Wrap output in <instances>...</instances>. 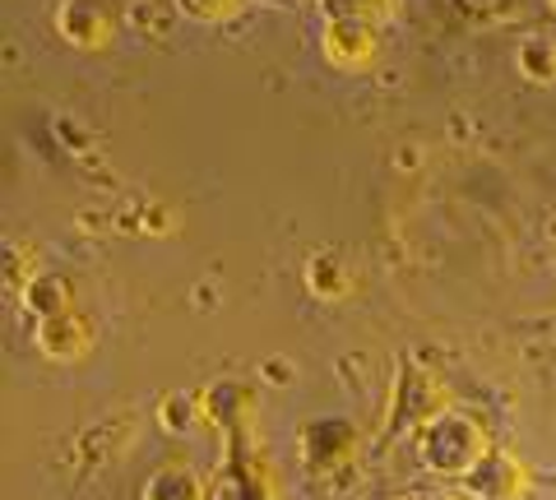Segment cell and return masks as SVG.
Returning <instances> with one entry per match:
<instances>
[{"instance_id": "1", "label": "cell", "mask_w": 556, "mask_h": 500, "mask_svg": "<svg viewBox=\"0 0 556 500\" xmlns=\"http://www.w3.org/2000/svg\"><path fill=\"white\" fill-rule=\"evenodd\" d=\"M492 450L496 445L486 436L478 412L445 408L441 418L417 426V459H422V469L437 473V477H468Z\"/></svg>"}, {"instance_id": "2", "label": "cell", "mask_w": 556, "mask_h": 500, "mask_svg": "<svg viewBox=\"0 0 556 500\" xmlns=\"http://www.w3.org/2000/svg\"><path fill=\"white\" fill-rule=\"evenodd\" d=\"M320 56L343 75H367L386 56V38L371 20H325L320 24Z\"/></svg>"}, {"instance_id": "3", "label": "cell", "mask_w": 556, "mask_h": 500, "mask_svg": "<svg viewBox=\"0 0 556 500\" xmlns=\"http://www.w3.org/2000/svg\"><path fill=\"white\" fill-rule=\"evenodd\" d=\"M51 24H56V38L75 51H108L116 47V33H121L108 0H56Z\"/></svg>"}, {"instance_id": "4", "label": "cell", "mask_w": 556, "mask_h": 500, "mask_svg": "<svg viewBox=\"0 0 556 500\" xmlns=\"http://www.w3.org/2000/svg\"><path fill=\"white\" fill-rule=\"evenodd\" d=\"M357 426L348 418H311L302 431H298V450H302V463L316 473H334L343 463H353L357 454Z\"/></svg>"}, {"instance_id": "5", "label": "cell", "mask_w": 556, "mask_h": 500, "mask_svg": "<svg viewBox=\"0 0 556 500\" xmlns=\"http://www.w3.org/2000/svg\"><path fill=\"white\" fill-rule=\"evenodd\" d=\"M459 487L468 500H525L533 487L529 463L510 450H492L468 477H459Z\"/></svg>"}, {"instance_id": "6", "label": "cell", "mask_w": 556, "mask_h": 500, "mask_svg": "<svg viewBox=\"0 0 556 500\" xmlns=\"http://www.w3.org/2000/svg\"><path fill=\"white\" fill-rule=\"evenodd\" d=\"M33 343H38V352H42L47 361H79V357L93 352L98 324H93L89 310L70 306V310H61V316L33 324Z\"/></svg>"}, {"instance_id": "7", "label": "cell", "mask_w": 556, "mask_h": 500, "mask_svg": "<svg viewBox=\"0 0 556 500\" xmlns=\"http://www.w3.org/2000/svg\"><path fill=\"white\" fill-rule=\"evenodd\" d=\"M139 500H208V487H204V477L190 469V463L172 459V463H159V469L144 477Z\"/></svg>"}, {"instance_id": "8", "label": "cell", "mask_w": 556, "mask_h": 500, "mask_svg": "<svg viewBox=\"0 0 556 500\" xmlns=\"http://www.w3.org/2000/svg\"><path fill=\"white\" fill-rule=\"evenodd\" d=\"M302 283L316 302H343L348 292H353V265L334 251H316L302 269Z\"/></svg>"}, {"instance_id": "9", "label": "cell", "mask_w": 556, "mask_h": 500, "mask_svg": "<svg viewBox=\"0 0 556 500\" xmlns=\"http://www.w3.org/2000/svg\"><path fill=\"white\" fill-rule=\"evenodd\" d=\"M515 70L529 84H538V89H556V33L547 28L525 33L515 51Z\"/></svg>"}, {"instance_id": "10", "label": "cell", "mask_w": 556, "mask_h": 500, "mask_svg": "<svg viewBox=\"0 0 556 500\" xmlns=\"http://www.w3.org/2000/svg\"><path fill=\"white\" fill-rule=\"evenodd\" d=\"M20 302H24V310L33 316V324H38V320H51V316H61V310L75 306V287H70L65 273L42 269L38 279L24 287V297H20Z\"/></svg>"}, {"instance_id": "11", "label": "cell", "mask_w": 556, "mask_h": 500, "mask_svg": "<svg viewBox=\"0 0 556 500\" xmlns=\"http://www.w3.org/2000/svg\"><path fill=\"white\" fill-rule=\"evenodd\" d=\"M204 418V394H167V399L159 403V426L167 431V436H190L195 431V422Z\"/></svg>"}, {"instance_id": "12", "label": "cell", "mask_w": 556, "mask_h": 500, "mask_svg": "<svg viewBox=\"0 0 556 500\" xmlns=\"http://www.w3.org/2000/svg\"><path fill=\"white\" fill-rule=\"evenodd\" d=\"M247 10H251V0H177V14H181V20H190V24H208V28L237 24Z\"/></svg>"}, {"instance_id": "13", "label": "cell", "mask_w": 556, "mask_h": 500, "mask_svg": "<svg viewBox=\"0 0 556 500\" xmlns=\"http://www.w3.org/2000/svg\"><path fill=\"white\" fill-rule=\"evenodd\" d=\"M325 20H371L386 24L394 14V0H320Z\"/></svg>"}, {"instance_id": "14", "label": "cell", "mask_w": 556, "mask_h": 500, "mask_svg": "<svg viewBox=\"0 0 556 500\" xmlns=\"http://www.w3.org/2000/svg\"><path fill=\"white\" fill-rule=\"evenodd\" d=\"M455 10L473 24H506L515 10H525V0H455Z\"/></svg>"}, {"instance_id": "15", "label": "cell", "mask_w": 556, "mask_h": 500, "mask_svg": "<svg viewBox=\"0 0 556 500\" xmlns=\"http://www.w3.org/2000/svg\"><path fill=\"white\" fill-rule=\"evenodd\" d=\"M159 0H130V24L139 28V33H159V38H163V33L172 28V20H159Z\"/></svg>"}, {"instance_id": "16", "label": "cell", "mask_w": 556, "mask_h": 500, "mask_svg": "<svg viewBox=\"0 0 556 500\" xmlns=\"http://www.w3.org/2000/svg\"><path fill=\"white\" fill-rule=\"evenodd\" d=\"M408 500H459L455 491H441V487H422V491H413Z\"/></svg>"}, {"instance_id": "17", "label": "cell", "mask_w": 556, "mask_h": 500, "mask_svg": "<svg viewBox=\"0 0 556 500\" xmlns=\"http://www.w3.org/2000/svg\"><path fill=\"white\" fill-rule=\"evenodd\" d=\"M265 375H274L269 385H288V367H283V361H278V357H274V361H265Z\"/></svg>"}]
</instances>
